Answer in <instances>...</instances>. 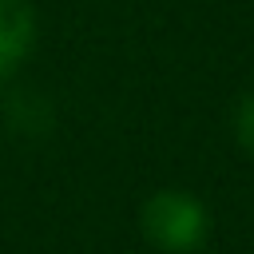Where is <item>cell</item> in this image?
Listing matches in <instances>:
<instances>
[{"instance_id":"cell-2","label":"cell","mask_w":254,"mask_h":254,"mask_svg":"<svg viewBox=\"0 0 254 254\" xmlns=\"http://www.w3.org/2000/svg\"><path fill=\"white\" fill-rule=\"evenodd\" d=\"M40 40V16L32 0H0V83L16 79Z\"/></svg>"},{"instance_id":"cell-1","label":"cell","mask_w":254,"mask_h":254,"mask_svg":"<svg viewBox=\"0 0 254 254\" xmlns=\"http://www.w3.org/2000/svg\"><path fill=\"white\" fill-rule=\"evenodd\" d=\"M139 230L163 254H194L210 238V210L198 194L167 187L139 206Z\"/></svg>"},{"instance_id":"cell-3","label":"cell","mask_w":254,"mask_h":254,"mask_svg":"<svg viewBox=\"0 0 254 254\" xmlns=\"http://www.w3.org/2000/svg\"><path fill=\"white\" fill-rule=\"evenodd\" d=\"M234 139H238V147L254 159V91H246V95L238 99V107H234Z\"/></svg>"}]
</instances>
